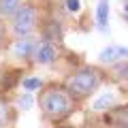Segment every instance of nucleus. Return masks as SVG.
<instances>
[{"label": "nucleus", "mask_w": 128, "mask_h": 128, "mask_svg": "<svg viewBox=\"0 0 128 128\" xmlns=\"http://www.w3.org/2000/svg\"><path fill=\"white\" fill-rule=\"evenodd\" d=\"M38 109L43 113V120L45 122L60 124L62 120H66L70 113H73L75 105L77 102L73 100V96L66 92V88L60 86V83H49L45 86L41 92H38Z\"/></svg>", "instance_id": "nucleus-1"}, {"label": "nucleus", "mask_w": 128, "mask_h": 128, "mask_svg": "<svg viewBox=\"0 0 128 128\" xmlns=\"http://www.w3.org/2000/svg\"><path fill=\"white\" fill-rule=\"evenodd\" d=\"M107 79V73H102L98 66H81V68L73 70L68 77L64 79L62 86L66 88L75 102H81L86 98H90L98 88L102 86V81Z\"/></svg>", "instance_id": "nucleus-2"}, {"label": "nucleus", "mask_w": 128, "mask_h": 128, "mask_svg": "<svg viewBox=\"0 0 128 128\" xmlns=\"http://www.w3.org/2000/svg\"><path fill=\"white\" fill-rule=\"evenodd\" d=\"M36 26H38V11L32 4H24L17 11V15L13 17V32L17 38L28 36Z\"/></svg>", "instance_id": "nucleus-3"}, {"label": "nucleus", "mask_w": 128, "mask_h": 128, "mask_svg": "<svg viewBox=\"0 0 128 128\" xmlns=\"http://www.w3.org/2000/svg\"><path fill=\"white\" fill-rule=\"evenodd\" d=\"M102 122L109 128H128V102L124 105H115L109 111H105Z\"/></svg>", "instance_id": "nucleus-4"}, {"label": "nucleus", "mask_w": 128, "mask_h": 128, "mask_svg": "<svg viewBox=\"0 0 128 128\" xmlns=\"http://www.w3.org/2000/svg\"><path fill=\"white\" fill-rule=\"evenodd\" d=\"M38 43L32 36H24V38H15L11 43V56H15L17 60H32L34 51H36Z\"/></svg>", "instance_id": "nucleus-5"}, {"label": "nucleus", "mask_w": 128, "mask_h": 128, "mask_svg": "<svg viewBox=\"0 0 128 128\" xmlns=\"http://www.w3.org/2000/svg\"><path fill=\"white\" fill-rule=\"evenodd\" d=\"M58 60V47L49 41H41L36 45V51H34V58L32 62L38 64V66H49Z\"/></svg>", "instance_id": "nucleus-6"}, {"label": "nucleus", "mask_w": 128, "mask_h": 128, "mask_svg": "<svg viewBox=\"0 0 128 128\" xmlns=\"http://www.w3.org/2000/svg\"><path fill=\"white\" fill-rule=\"evenodd\" d=\"M124 49H126V47H122V45H109L107 49L100 51L98 60H100L102 64H118L122 58H126V56H124Z\"/></svg>", "instance_id": "nucleus-7"}, {"label": "nucleus", "mask_w": 128, "mask_h": 128, "mask_svg": "<svg viewBox=\"0 0 128 128\" xmlns=\"http://www.w3.org/2000/svg\"><path fill=\"white\" fill-rule=\"evenodd\" d=\"M96 26L100 32H109V0H98V4H96Z\"/></svg>", "instance_id": "nucleus-8"}, {"label": "nucleus", "mask_w": 128, "mask_h": 128, "mask_svg": "<svg viewBox=\"0 0 128 128\" xmlns=\"http://www.w3.org/2000/svg\"><path fill=\"white\" fill-rule=\"evenodd\" d=\"M107 79H111V81L120 83L122 88H126V86H128V62H118V64H113V68L109 70Z\"/></svg>", "instance_id": "nucleus-9"}, {"label": "nucleus", "mask_w": 128, "mask_h": 128, "mask_svg": "<svg viewBox=\"0 0 128 128\" xmlns=\"http://www.w3.org/2000/svg\"><path fill=\"white\" fill-rule=\"evenodd\" d=\"M15 120H17L15 107H11V102H6L4 98H0V128L15 124Z\"/></svg>", "instance_id": "nucleus-10"}, {"label": "nucleus", "mask_w": 128, "mask_h": 128, "mask_svg": "<svg viewBox=\"0 0 128 128\" xmlns=\"http://www.w3.org/2000/svg\"><path fill=\"white\" fill-rule=\"evenodd\" d=\"M22 0H0V15L2 17H15L22 9Z\"/></svg>", "instance_id": "nucleus-11"}, {"label": "nucleus", "mask_w": 128, "mask_h": 128, "mask_svg": "<svg viewBox=\"0 0 128 128\" xmlns=\"http://www.w3.org/2000/svg\"><path fill=\"white\" fill-rule=\"evenodd\" d=\"M111 107H115V94H113V92H105V94L94 102V109L96 111H109Z\"/></svg>", "instance_id": "nucleus-12"}, {"label": "nucleus", "mask_w": 128, "mask_h": 128, "mask_svg": "<svg viewBox=\"0 0 128 128\" xmlns=\"http://www.w3.org/2000/svg\"><path fill=\"white\" fill-rule=\"evenodd\" d=\"M22 88L28 92V94H32V92H41L43 88H45V83H43L38 77H26V79H22Z\"/></svg>", "instance_id": "nucleus-13"}, {"label": "nucleus", "mask_w": 128, "mask_h": 128, "mask_svg": "<svg viewBox=\"0 0 128 128\" xmlns=\"http://www.w3.org/2000/svg\"><path fill=\"white\" fill-rule=\"evenodd\" d=\"M32 105H34V98H32V94H24V96H19V107H22V109H30Z\"/></svg>", "instance_id": "nucleus-14"}, {"label": "nucleus", "mask_w": 128, "mask_h": 128, "mask_svg": "<svg viewBox=\"0 0 128 128\" xmlns=\"http://www.w3.org/2000/svg\"><path fill=\"white\" fill-rule=\"evenodd\" d=\"M64 2H66V11H70V13H77L81 9V2L79 0H64Z\"/></svg>", "instance_id": "nucleus-15"}, {"label": "nucleus", "mask_w": 128, "mask_h": 128, "mask_svg": "<svg viewBox=\"0 0 128 128\" xmlns=\"http://www.w3.org/2000/svg\"><path fill=\"white\" fill-rule=\"evenodd\" d=\"M4 38H6V26L4 22H0V47L4 45Z\"/></svg>", "instance_id": "nucleus-16"}, {"label": "nucleus", "mask_w": 128, "mask_h": 128, "mask_svg": "<svg viewBox=\"0 0 128 128\" xmlns=\"http://www.w3.org/2000/svg\"><path fill=\"white\" fill-rule=\"evenodd\" d=\"M122 15H124V19L128 22V0H124V2H122Z\"/></svg>", "instance_id": "nucleus-17"}, {"label": "nucleus", "mask_w": 128, "mask_h": 128, "mask_svg": "<svg viewBox=\"0 0 128 128\" xmlns=\"http://www.w3.org/2000/svg\"><path fill=\"white\" fill-rule=\"evenodd\" d=\"M54 128H73V126H62V124H56Z\"/></svg>", "instance_id": "nucleus-18"}, {"label": "nucleus", "mask_w": 128, "mask_h": 128, "mask_svg": "<svg viewBox=\"0 0 128 128\" xmlns=\"http://www.w3.org/2000/svg\"><path fill=\"white\" fill-rule=\"evenodd\" d=\"M124 56H126V58H128V47H126V49H124Z\"/></svg>", "instance_id": "nucleus-19"}, {"label": "nucleus", "mask_w": 128, "mask_h": 128, "mask_svg": "<svg viewBox=\"0 0 128 128\" xmlns=\"http://www.w3.org/2000/svg\"><path fill=\"white\" fill-rule=\"evenodd\" d=\"M126 92H128V86H126Z\"/></svg>", "instance_id": "nucleus-20"}]
</instances>
